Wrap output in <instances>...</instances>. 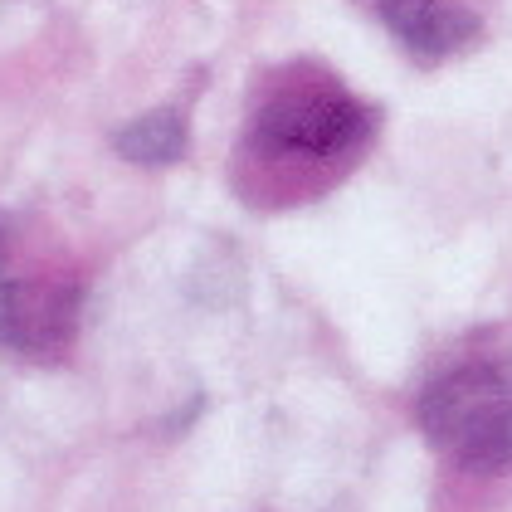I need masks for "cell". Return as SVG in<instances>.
Returning <instances> with one entry per match:
<instances>
[{"label": "cell", "mask_w": 512, "mask_h": 512, "mask_svg": "<svg viewBox=\"0 0 512 512\" xmlns=\"http://www.w3.org/2000/svg\"><path fill=\"white\" fill-rule=\"evenodd\" d=\"M420 430L469 473L512 469V371L498 361H459L420 395Z\"/></svg>", "instance_id": "1"}, {"label": "cell", "mask_w": 512, "mask_h": 512, "mask_svg": "<svg viewBox=\"0 0 512 512\" xmlns=\"http://www.w3.org/2000/svg\"><path fill=\"white\" fill-rule=\"evenodd\" d=\"M371 132V113L332 79L278 83L254 118V152L283 166H322L352 157Z\"/></svg>", "instance_id": "2"}, {"label": "cell", "mask_w": 512, "mask_h": 512, "mask_svg": "<svg viewBox=\"0 0 512 512\" xmlns=\"http://www.w3.org/2000/svg\"><path fill=\"white\" fill-rule=\"evenodd\" d=\"M79 278L44 259L35 244L0 230V347L54 352L74 337Z\"/></svg>", "instance_id": "3"}, {"label": "cell", "mask_w": 512, "mask_h": 512, "mask_svg": "<svg viewBox=\"0 0 512 512\" xmlns=\"http://www.w3.org/2000/svg\"><path fill=\"white\" fill-rule=\"evenodd\" d=\"M376 10L420 64H439L478 35V20L449 0H376Z\"/></svg>", "instance_id": "4"}, {"label": "cell", "mask_w": 512, "mask_h": 512, "mask_svg": "<svg viewBox=\"0 0 512 512\" xmlns=\"http://www.w3.org/2000/svg\"><path fill=\"white\" fill-rule=\"evenodd\" d=\"M118 152L137 166H166L186 152V122L176 113H147L118 132Z\"/></svg>", "instance_id": "5"}]
</instances>
